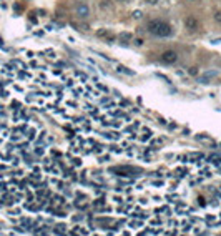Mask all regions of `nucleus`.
<instances>
[{"label":"nucleus","instance_id":"1","mask_svg":"<svg viewBox=\"0 0 221 236\" xmlns=\"http://www.w3.org/2000/svg\"><path fill=\"white\" fill-rule=\"evenodd\" d=\"M148 32L155 33L156 37H170L173 33V29L165 20H151L148 23Z\"/></svg>","mask_w":221,"mask_h":236},{"label":"nucleus","instance_id":"2","mask_svg":"<svg viewBox=\"0 0 221 236\" xmlns=\"http://www.w3.org/2000/svg\"><path fill=\"white\" fill-rule=\"evenodd\" d=\"M176 60H178V53H176L175 50H166L161 53V62H165V63H168V65L175 63Z\"/></svg>","mask_w":221,"mask_h":236},{"label":"nucleus","instance_id":"3","mask_svg":"<svg viewBox=\"0 0 221 236\" xmlns=\"http://www.w3.org/2000/svg\"><path fill=\"white\" fill-rule=\"evenodd\" d=\"M75 12H77V15H78L80 18H86V17L90 15V8H88V5H86V4H80V5H77Z\"/></svg>","mask_w":221,"mask_h":236},{"label":"nucleus","instance_id":"4","mask_svg":"<svg viewBox=\"0 0 221 236\" xmlns=\"http://www.w3.org/2000/svg\"><path fill=\"white\" fill-rule=\"evenodd\" d=\"M185 25H186V29H188V30H196V29H198V20L189 15V17H186Z\"/></svg>","mask_w":221,"mask_h":236},{"label":"nucleus","instance_id":"5","mask_svg":"<svg viewBox=\"0 0 221 236\" xmlns=\"http://www.w3.org/2000/svg\"><path fill=\"white\" fill-rule=\"evenodd\" d=\"M214 20H216L218 23H221V10H216V12H214Z\"/></svg>","mask_w":221,"mask_h":236},{"label":"nucleus","instance_id":"6","mask_svg":"<svg viewBox=\"0 0 221 236\" xmlns=\"http://www.w3.org/2000/svg\"><path fill=\"white\" fill-rule=\"evenodd\" d=\"M189 73H191V75H198V68H189Z\"/></svg>","mask_w":221,"mask_h":236},{"label":"nucleus","instance_id":"7","mask_svg":"<svg viewBox=\"0 0 221 236\" xmlns=\"http://www.w3.org/2000/svg\"><path fill=\"white\" fill-rule=\"evenodd\" d=\"M121 38H123V40H130V38H132V35H130V33H123Z\"/></svg>","mask_w":221,"mask_h":236},{"label":"nucleus","instance_id":"8","mask_svg":"<svg viewBox=\"0 0 221 236\" xmlns=\"http://www.w3.org/2000/svg\"><path fill=\"white\" fill-rule=\"evenodd\" d=\"M141 15H143L141 12H140V10H136L135 14H133V17H135V18H140V17H141Z\"/></svg>","mask_w":221,"mask_h":236},{"label":"nucleus","instance_id":"9","mask_svg":"<svg viewBox=\"0 0 221 236\" xmlns=\"http://www.w3.org/2000/svg\"><path fill=\"white\" fill-rule=\"evenodd\" d=\"M135 43H136V45H143V38H136Z\"/></svg>","mask_w":221,"mask_h":236},{"label":"nucleus","instance_id":"10","mask_svg":"<svg viewBox=\"0 0 221 236\" xmlns=\"http://www.w3.org/2000/svg\"><path fill=\"white\" fill-rule=\"evenodd\" d=\"M143 2H145V4H156L158 0H143Z\"/></svg>","mask_w":221,"mask_h":236},{"label":"nucleus","instance_id":"11","mask_svg":"<svg viewBox=\"0 0 221 236\" xmlns=\"http://www.w3.org/2000/svg\"><path fill=\"white\" fill-rule=\"evenodd\" d=\"M189 2H195V0H189Z\"/></svg>","mask_w":221,"mask_h":236}]
</instances>
